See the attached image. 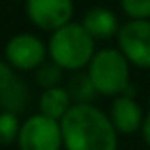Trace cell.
Segmentation results:
<instances>
[{
  "label": "cell",
  "mask_w": 150,
  "mask_h": 150,
  "mask_svg": "<svg viewBox=\"0 0 150 150\" xmlns=\"http://www.w3.org/2000/svg\"><path fill=\"white\" fill-rule=\"evenodd\" d=\"M30 101V89L23 78L15 76L8 88L0 91V110L4 112H13V114H23L29 106Z\"/></svg>",
  "instance_id": "10"
},
{
  "label": "cell",
  "mask_w": 150,
  "mask_h": 150,
  "mask_svg": "<svg viewBox=\"0 0 150 150\" xmlns=\"http://www.w3.org/2000/svg\"><path fill=\"white\" fill-rule=\"evenodd\" d=\"M19 150H61L63 148V133L59 120L34 114L21 124L17 135Z\"/></svg>",
  "instance_id": "4"
},
{
  "label": "cell",
  "mask_w": 150,
  "mask_h": 150,
  "mask_svg": "<svg viewBox=\"0 0 150 150\" xmlns=\"http://www.w3.org/2000/svg\"><path fill=\"white\" fill-rule=\"evenodd\" d=\"M19 129H21V124H19L17 114L0 110V146H8V144L15 143Z\"/></svg>",
  "instance_id": "14"
},
{
  "label": "cell",
  "mask_w": 150,
  "mask_h": 150,
  "mask_svg": "<svg viewBox=\"0 0 150 150\" xmlns=\"http://www.w3.org/2000/svg\"><path fill=\"white\" fill-rule=\"evenodd\" d=\"M82 25L95 40H106L110 36H116L120 30V23H118V17L114 15V11L101 6L86 11Z\"/></svg>",
  "instance_id": "9"
},
{
  "label": "cell",
  "mask_w": 150,
  "mask_h": 150,
  "mask_svg": "<svg viewBox=\"0 0 150 150\" xmlns=\"http://www.w3.org/2000/svg\"><path fill=\"white\" fill-rule=\"evenodd\" d=\"M63 67H59L55 61H44L36 70H34V82L42 89H50L55 86H61L63 82Z\"/></svg>",
  "instance_id": "13"
},
{
  "label": "cell",
  "mask_w": 150,
  "mask_h": 150,
  "mask_svg": "<svg viewBox=\"0 0 150 150\" xmlns=\"http://www.w3.org/2000/svg\"><path fill=\"white\" fill-rule=\"evenodd\" d=\"M118 50L129 65L150 69V19H131L118 30Z\"/></svg>",
  "instance_id": "5"
},
{
  "label": "cell",
  "mask_w": 150,
  "mask_h": 150,
  "mask_svg": "<svg viewBox=\"0 0 150 150\" xmlns=\"http://www.w3.org/2000/svg\"><path fill=\"white\" fill-rule=\"evenodd\" d=\"M129 19H150V0H120Z\"/></svg>",
  "instance_id": "15"
},
{
  "label": "cell",
  "mask_w": 150,
  "mask_h": 150,
  "mask_svg": "<svg viewBox=\"0 0 150 150\" xmlns=\"http://www.w3.org/2000/svg\"><path fill=\"white\" fill-rule=\"evenodd\" d=\"M6 61L15 70H36L48 57V46L34 34H15L4 48Z\"/></svg>",
  "instance_id": "6"
},
{
  "label": "cell",
  "mask_w": 150,
  "mask_h": 150,
  "mask_svg": "<svg viewBox=\"0 0 150 150\" xmlns=\"http://www.w3.org/2000/svg\"><path fill=\"white\" fill-rule=\"evenodd\" d=\"M88 74L91 78L99 95L118 97L127 93L129 84V61L120 50L105 48L95 51L88 65Z\"/></svg>",
  "instance_id": "3"
},
{
  "label": "cell",
  "mask_w": 150,
  "mask_h": 150,
  "mask_svg": "<svg viewBox=\"0 0 150 150\" xmlns=\"http://www.w3.org/2000/svg\"><path fill=\"white\" fill-rule=\"evenodd\" d=\"M112 125L116 127L118 133L122 135H133L143 127V110H141L139 103L133 99L131 95H118L114 99L112 106H110V114H108Z\"/></svg>",
  "instance_id": "8"
},
{
  "label": "cell",
  "mask_w": 150,
  "mask_h": 150,
  "mask_svg": "<svg viewBox=\"0 0 150 150\" xmlns=\"http://www.w3.org/2000/svg\"><path fill=\"white\" fill-rule=\"evenodd\" d=\"M74 11L72 0H27V15L40 30H53L70 23Z\"/></svg>",
  "instance_id": "7"
},
{
  "label": "cell",
  "mask_w": 150,
  "mask_h": 150,
  "mask_svg": "<svg viewBox=\"0 0 150 150\" xmlns=\"http://www.w3.org/2000/svg\"><path fill=\"white\" fill-rule=\"evenodd\" d=\"M13 70L15 69L8 61H0V91H2L4 88H8V86L11 84V80L15 78Z\"/></svg>",
  "instance_id": "16"
},
{
  "label": "cell",
  "mask_w": 150,
  "mask_h": 150,
  "mask_svg": "<svg viewBox=\"0 0 150 150\" xmlns=\"http://www.w3.org/2000/svg\"><path fill=\"white\" fill-rule=\"evenodd\" d=\"M74 103L70 99L67 88L63 86H55V88L44 89L40 95V101H38V108H40V114H46V116L53 118V120H61L69 108Z\"/></svg>",
  "instance_id": "11"
},
{
  "label": "cell",
  "mask_w": 150,
  "mask_h": 150,
  "mask_svg": "<svg viewBox=\"0 0 150 150\" xmlns=\"http://www.w3.org/2000/svg\"><path fill=\"white\" fill-rule=\"evenodd\" d=\"M141 131H143V137H144V143L150 146V112L144 116V122H143V127H141Z\"/></svg>",
  "instance_id": "17"
},
{
  "label": "cell",
  "mask_w": 150,
  "mask_h": 150,
  "mask_svg": "<svg viewBox=\"0 0 150 150\" xmlns=\"http://www.w3.org/2000/svg\"><path fill=\"white\" fill-rule=\"evenodd\" d=\"M48 55L65 70H82L95 55V38L82 23H67L51 33Z\"/></svg>",
  "instance_id": "2"
},
{
  "label": "cell",
  "mask_w": 150,
  "mask_h": 150,
  "mask_svg": "<svg viewBox=\"0 0 150 150\" xmlns=\"http://www.w3.org/2000/svg\"><path fill=\"white\" fill-rule=\"evenodd\" d=\"M67 91H69L72 103H93V99L99 95L89 74L82 72V70H74V74L69 78Z\"/></svg>",
  "instance_id": "12"
},
{
  "label": "cell",
  "mask_w": 150,
  "mask_h": 150,
  "mask_svg": "<svg viewBox=\"0 0 150 150\" xmlns=\"http://www.w3.org/2000/svg\"><path fill=\"white\" fill-rule=\"evenodd\" d=\"M59 124L65 150H118L120 133L91 103H74Z\"/></svg>",
  "instance_id": "1"
}]
</instances>
